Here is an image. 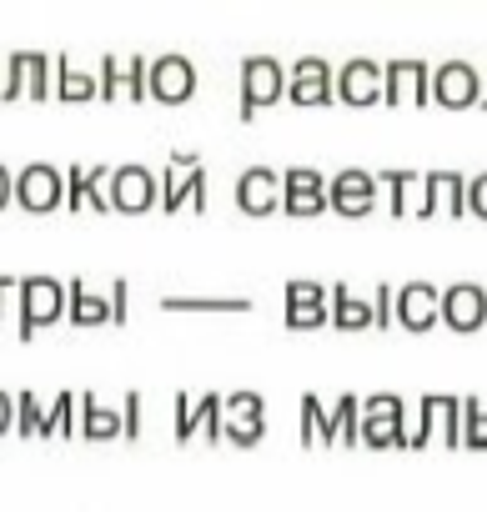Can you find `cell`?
<instances>
[{
	"label": "cell",
	"mask_w": 487,
	"mask_h": 512,
	"mask_svg": "<svg viewBox=\"0 0 487 512\" xmlns=\"http://www.w3.org/2000/svg\"><path fill=\"white\" fill-rule=\"evenodd\" d=\"M66 317V282H56V277H26L21 287H16V337L21 342H31L41 327H51V322H61Z\"/></svg>",
	"instance_id": "obj_1"
},
{
	"label": "cell",
	"mask_w": 487,
	"mask_h": 512,
	"mask_svg": "<svg viewBox=\"0 0 487 512\" xmlns=\"http://www.w3.org/2000/svg\"><path fill=\"white\" fill-rule=\"evenodd\" d=\"M432 437H442L447 447H462V402L447 392H427L417 402V422L407 427V447H427Z\"/></svg>",
	"instance_id": "obj_2"
},
{
	"label": "cell",
	"mask_w": 487,
	"mask_h": 512,
	"mask_svg": "<svg viewBox=\"0 0 487 512\" xmlns=\"http://www.w3.org/2000/svg\"><path fill=\"white\" fill-rule=\"evenodd\" d=\"M362 447H407V402L397 392L362 397Z\"/></svg>",
	"instance_id": "obj_3"
},
{
	"label": "cell",
	"mask_w": 487,
	"mask_h": 512,
	"mask_svg": "<svg viewBox=\"0 0 487 512\" xmlns=\"http://www.w3.org/2000/svg\"><path fill=\"white\" fill-rule=\"evenodd\" d=\"M206 211V171L196 151H171V166L161 176V211Z\"/></svg>",
	"instance_id": "obj_4"
},
{
	"label": "cell",
	"mask_w": 487,
	"mask_h": 512,
	"mask_svg": "<svg viewBox=\"0 0 487 512\" xmlns=\"http://www.w3.org/2000/svg\"><path fill=\"white\" fill-rule=\"evenodd\" d=\"M287 96V71L272 56H247L241 61V121H257L262 106Z\"/></svg>",
	"instance_id": "obj_5"
},
{
	"label": "cell",
	"mask_w": 487,
	"mask_h": 512,
	"mask_svg": "<svg viewBox=\"0 0 487 512\" xmlns=\"http://www.w3.org/2000/svg\"><path fill=\"white\" fill-rule=\"evenodd\" d=\"M16 206H21V211H36V216L66 206V171L51 166V161L21 166V171H16Z\"/></svg>",
	"instance_id": "obj_6"
},
{
	"label": "cell",
	"mask_w": 487,
	"mask_h": 512,
	"mask_svg": "<svg viewBox=\"0 0 487 512\" xmlns=\"http://www.w3.org/2000/svg\"><path fill=\"white\" fill-rule=\"evenodd\" d=\"M267 437V402L262 392H231L221 407V442L231 447H257Z\"/></svg>",
	"instance_id": "obj_7"
},
{
	"label": "cell",
	"mask_w": 487,
	"mask_h": 512,
	"mask_svg": "<svg viewBox=\"0 0 487 512\" xmlns=\"http://www.w3.org/2000/svg\"><path fill=\"white\" fill-rule=\"evenodd\" d=\"M106 196H111V211L141 216V211L161 206V176H151L146 166L126 161V166H116V171H111V186H106Z\"/></svg>",
	"instance_id": "obj_8"
},
{
	"label": "cell",
	"mask_w": 487,
	"mask_h": 512,
	"mask_svg": "<svg viewBox=\"0 0 487 512\" xmlns=\"http://www.w3.org/2000/svg\"><path fill=\"white\" fill-rule=\"evenodd\" d=\"M56 86H51V56H36V51H16L6 61V81H0V101H16V96H31V101H46Z\"/></svg>",
	"instance_id": "obj_9"
},
{
	"label": "cell",
	"mask_w": 487,
	"mask_h": 512,
	"mask_svg": "<svg viewBox=\"0 0 487 512\" xmlns=\"http://www.w3.org/2000/svg\"><path fill=\"white\" fill-rule=\"evenodd\" d=\"M382 101L387 106H422V101H432V66H422V61H387L382 66Z\"/></svg>",
	"instance_id": "obj_10"
},
{
	"label": "cell",
	"mask_w": 487,
	"mask_h": 512,
	"mask_svg": "<svg viewBox=\"0 0 487 512\" xmlns=\"http://www.w3.org/2000/svg\"><path fill=\"white\" fill-rule=\"evenodd\" d=\"M377 206V176L362 166H347L327 181V211L337 216H367Z\"/></svg>",
	"instance_id": "obj_11"
},
{
	"label": "cell",
	"mask_w": 487,
	"mask_h": 512,
	"mask_svg": "<svg viewBox=\"0 0 487 512\" xmlns=\"http://www.w3.org/2000/svg\"><path fill=\"white\" fill-rule=\"evenodd\" d=\"M221 407H226V397H216V392H206V397L176 392V442H191V437L221 442Z\"/></svg>",
	"instance_id": "obj_12"
},
{
	"label": "cell",
	"mask_w": 487,
	"mask_h": 512,
	"mask_svg": "<svg viewBox=\"0 0 487 512\" xmlns=\"http://www.w3.org/2000/svg\"><path fill=\"white\" fill-rule=\"evenodd\" d=\"M287 96L297 106H327V101H337V71L322 56H302L287 71Z\"/></svg>",
	"instance_id": "obj_13"
},
{
	"label": "cell",
	"mask_w": 487,
	"mask_h": 512,
	"mask_svg": "<svg viewBox=\"0 0 487 512\" xmlns=\"http://www.w3.org/2000/svg\"><path fill=\"white\" fill-rule=\"evenodd\" d=\"M437 322L452 327V332H477V327H487V287H477V282H452V287L442 292Z\"/></svg>",
	"instance_id": "obj_14"
},
{
	"label": "cell",
	"mask_w": 487,
	"mask_h": 512,
	"mask_svg": "<svg viewBox=\"0 0 487 512\" xmlns=\"http://www.w3.org/2000/svg\"><path fill=\"white\" fill-rule=\"evenodd\" d=\"M282 211L287 216H322L327 211V176L317 166H292L282 176Z\"/></svg>",
	"instance_id": "obj_15"
},
{
	"label": "cell",
	"mask_w": 487,
	"mask_h": 512,
	"mask_svg": "<svg viewBox=\"0 0 487 512\" xmlns=\"http://www.w3.org/2000/svg\"><path fill=\"white\" fill-rule=\"evenodd\" d=\"M146 76H151V61H141V56H131V61L106 56V61H101V71H96L101 101H121V96L146 101V96H151V91H146Z\"/></svg>",
	"instance_id": "obj_16"
},
{
	"label": "cell",
	"mask_w": 487,
	"mask_h": 512,
	"mask_svg": "<svg viewBox=\"0 0 487 512\" xmlns=\"http://www.w3.org/2000/svg\"><path fill=\"white\" fill-rule=\"evenodd\" d=\"M146 91L166 106H181L196 96V66L186 56H156L151 61V76H146Z\"/></svg>",
	"instance_id": "obj_17"
},
{
	"label": "cell",
	"mask_w": 487,
	"mask_h": 512,
	"mask_svg": "<svg viewBox=\"0 0 487 512\" xmlns=\"http://www.w3.org/2000/svg\"><path fill=\"white\" fill-rule=\"evenodd\" d=\"M236 206L247 216H272L282 211V176L272 166H247L236 176Z\"/></svg>",
	"instance_id": "obj_18"
},
{
	"label": "cell",
	"mask_w": 487,
	"mask_h": 512,
	"mask_svg": "<svg viewBox=\"0 0 487 512\" xmlns=\"http://www.w3.org/2000/svg\"><path fill=\"white\" fill-rule=\"evenodd\" d=\"M432 96L442 101V106H477V96H482V71L477 66H467V61H442L437 71H432Z\"/></svg>",
	"instance_id": "obj_19"
},
{
	"label": "cell",
	"mask_w": 487,
	"mask_h": 512,
	"mask_svg": "<svg viewBox=\"0 0 487 512\" xmlns=\"http://www.w3.org/2000/svg\"><path fill=\"white\" fill-rule=\"evenodd\" d=\"M106 186H111V166H81V161H71V171H66V206L71 211H81V206H91V211H111V196H106Z\"/></svg>",
	"instance_id": "obj_20"
},
{
	"label": "cell",
	"mask_w": 487,
	"mask_h": 512,
	"mask_svg": "<svg viewBox=\"0 0 487 512\" xmlns=\"http://www.w3.org/2000/svg\"><path fill=\"white\" fill-rule=\"evenodd\" d=\"M437 312H442V292H437L432 282H407V287H397V327L427 332V327H437Z\"/></svg>",
	"instance_id": "obj_21"
},
{
	"label": "cell",
	"mask_w": 487,
	"mask_h": 512,
	"mask_svg": "<svg viewBox=\"0 0 487 512\" xmlns=\"http://www.w3.org/2000/svg\"><path fill=\"white\" fill-rule=\"evenodd\" d=\"M432 211H447V216H462L467 211V181L457 171H427L422 176L417 216H432Z\"/></svg>",
	"instance_id": "obj_22"
},
{
	"label": "cell",
	"mask_w": 487,
	"mask_h": 512,
	"mask_svg": "<svg viewBox=\"0 0 487 512\" xmlns=\"http://www.w3.org/2000/svg\"><path fill=\"white\" fill-rule=\"evenodd\" d=\"M337 96H342L347 106H372V101H382V66L367 61V56L347 61V66L337 71Z\"/></svg>",
	"instance_id": "obj_23"
},
{
	"label": "cell",
	"mask_w": 487,
	"mask_h": 512,
	"mask_svg": "<svg viewBox=\"0 0 487 512\" xmlns=\"http://www.w3.org/2000/svg\"><path fill=\"white\" fill-rule=\"evenodd\" d=\"M66 312H71L76 327H101V322H111V297H101V292H91V282L71 277V287H66Z\"/></svg>",
	"instance_id": "obj_24"
},
{
	"label": "cell",
	"mask_w": 487,
	"mask_h": 512,
	"mask_svg": "<svg viewBox=\"0 0 487 512\" xmlns=\"http://www.w3.org/2000/svg\"><path fill=\"white\" fill-rule=\"evenodd\" d=\"M81 437L86 442H116L121 437V412L106 407L96 392H81Z\"/></svg>",
	"instance_id": "obj_25"
},
{
	"label": "cell",
	"mask_w": 487,
	"mask_h": 512,
	"mask_svg": "<svg viewBox=\"0 0 487 512\" xmlns=\"http://www.w3.org/2000/svg\"><path fill=\"white\" fill-rule=\"evenodd\" d=\"M332 327H342V332H367V327H377L372 302H362L347 282L332 287Z\"/></svg>",
	"instance_id": "obj_26"
},
{
	"label": "cell",
	"mask_w": 487,
	"mask_h": 512,
	"mask_svg": "<svg viewBox=\"0 0 487 512\" xmlns=\"http://www.w3.org/2000/svg\"><path fill=\"white\" fill-rule=\"evenodd\" d=\"M51 71H56V91H51V96H61V101H91V96H101L96 76H91V71H76L71 56H56Z\"/></svg>",
	"instance_id": "obj_27"
},
{
	"label": "cell",
	"mask_w": 487,
	"mask_h": 512,
	"mask_svg": "<svg viewBox=\"0 0 487 512\" xmlns=\"http://www.w3.org/2000/svg\"><path fill=\"white\" fill-rule=\"evenodd\" d=\"M297 412H302V442L307 447H337L332 442V412H327V402L317 392H307Z\"/></svg>",
	"instance_id": "obj_28"
},
{
	"label": "cell",
	"mask_w": 487,
	"mask_h": 512,
	"mask_svg": "<svg viewBox=\"0 0 487 512\" xmlns=\"http://www.w3.org/2000/svg\"><path fill=\"white\" fill-rule=\"evenodd\" d=\"M332 442H362V397H337V407H332Z\"/></svg>",
	"instance_id": "obj_29"
},
{
	"label": "cell",
	"mask_w": 487,
	"mask_h": 512,
	"mask_svg": "<svg viewBox=\"0 0 487 512\" xmlns=\"http://www.w3.org/2000/svg\"><path fill=\"white\" fill-rule=\"evenodd\" d=\"M377 181L392 191V201H387V206H392V216H407V211L417 206V201H412V196L422 191V176H417V171H382Z\"/></svg>",
	"instance_id": "obj_30"
},
{
	"label": "cell",
	"mask_w": 487,
	"mask_h": 512,
	"mask_svg": "<svg viewBox=\"0 0 487 512\" xmlns=\"http://www.w3.org/2000/svg\"><path fill=\"white\" fill-rule=\"evenodd\" d=\"M462 447L487 452V402L482 397H462Z\"/></svg>",
	"instance_id": "obj_31"
},
{
	"label": "cell",
	"mask_w": 487,
	"mask_h": 512,
	"mask_svg": "<svg viewBox=\"0 0 487 512\" xmlns=\"http://www.w3.org/2000/svg\"><path fill=\"white\" fill-rule=\"evenodd\" d=\"M166 312H252L247 297H166Z\"/></svg>",
	"instance_id": "obj_32"
},
{
	"label": "cell",
	"mask_w": 487,
	"mask_h": 512,
	"mask_svg": "<svg viewBox=\"0 0 487 512\" xmlns=\"http://www.w3.org/2000/svg\"><path fill=\"white\" fill-rule=\"evenodd\" d=\"M287 327H292V332L332 327V302H287Z\"/></svg>",
	"instance_id": "obj_33"
},
{
	"label": "cell",
	"mask_w": 487,
	"mask_h": 512,
	"mask_svg": "<svg viewBox=\"0 0 487 512\" xmlns=\"http://www.w3.org/2000/svg\"><path fill=\"white\" fill-rule=\"evenodd\" d=\"M41 422H46V402H41L36 392H21V397H16V432H21L26 442H36V437H41Z\"/></svg>",
	"instance_id": "obj_34"
},
{
	"label": "cell",
	"mask_w": 487,
	"mask_h": 512,
	"mask_svg": "<svg viewBox=\"0 0 487 512\" xmlns=\"http://www.w3.org/2000/svg\"><path fill=\"white\" fill-rule=\"evenodd\" d=\"M141 402H146L141 392H126V397H121V437H126V442L141 437Z\"/></svg>",
	"instance_id": "obj_35"
},
{
	"label": "cell",
	"mask_w": 487,
	"mask_h": 512,
	"mask_svg": "<svg viewBox=\"0 0 487 512\" xmlns=\"http://www.w3.org/2000/svg\"><path fill=\"white\" fill-rule=\"evenodd\" d=\"M372 317H377V327H392V322H397V292H392L387 282H377V297H372Z\"/></svg>",
	"instance_id": "obj_36"
},
{
	"label": "cell",
	"mask_w": 487,
	"mask_h": 512,
	"mask_svg": "<svg viewBox=\"0 0 487 512\" xmlns=\"http://www.w3.org/2000/svg\"><path fill=\"white\" fill-rule=\"evenodd\" d=\"M121 322H131V282H111V327H121Z\"/></svg>",
	"instance_id": "obj_37"
},
{
	"label": "cell",
	"mask_w": 487,
	"mask_h": 512,
	"mask_svg": "<svg viewBox=\"0 0 487 512\" xmlns=\"http://www.w3.org/2000/svg\"><path fill=\"white\" fill-rule=\"evenodd\" d=\"M467 211L472 216H487V171L467 181Z\"/></svg>",
	"instance_id": "obj_38"
},
{
	"label": "cell",
	"mask_w": 487,
	"mask_h": 512,
	"mask_svg": "<svg viewBox=\"0 0 487 512\" xmlns=\"http://www.w3.org/2000/svg\"><path fill=\"white\" fill-rule=\"evenodd\" d=\"M16 432V397L11 392H0V437Z\"/></svg>",
	"instance_id": "obj_39"
},
{
	"label": "cell",
	"mask_w": 487,
	"mask_h": 512,
	"mask_svg": "<svg viewBox=\"0 0 487 512\" xmlns=\"http://www.w3.org/2000/svg\"><path fill=\"white\" fill-rule=\"evenodd\" d=\"M16 201V171L11 166H0V211H6Z\"/></svg>",
	"instance_id": "obj_40"
},
{
	"label": "cell",
	"mask_w": 487,
	"mask_h": 512,
	"mask_svg": "<svg viewBox=\"0 0 487 512\" xmlns=\"http://www.w3.org/2000/svg\"><path fill=\"white\" fill-rule=\"evenodd\" d=\"M16 277H0V322H6V312H11V297H16Z\"/></svg>",
	"instance_id": "obj_41"
},
{
	"label": "cell",
	"mask_w": 487,
	"mask_h": 512,
	"mask_svg": "<svg viewBox=\"0 0 487 512\" xmlns=\"http://www.w3.org/2000/svg\"><path fill=\"white\" fill-rule=\"evenodd\" d=\"M477 106H487V71H482V96H477Z\"/></svg>",
	"instance_id": "obj_42"
}]
</instances>
